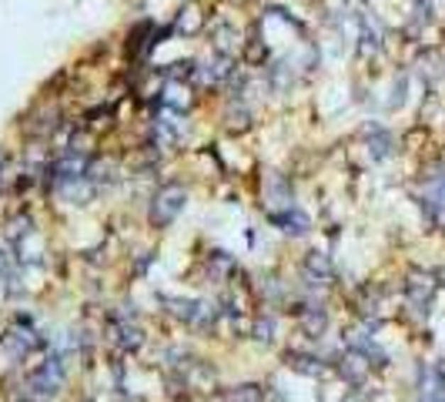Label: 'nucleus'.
<instances>
[{
	"mask_svg": "<svg viewBox=\"0 0 445 402\" xmlns=\"http://www.w3.org/2000/svg\"><path fill=\"white\" fill-rule=\"evenodd\" d=\"M185 208H187V188L181 181H164V185L154 188L151 201H148V225L154 232H167L185 214Z\"/></svg>",
	"mask_w": 445,
	"mask_h": 402,
	"instance_id": "obj_1",
	"label": "nucleus"
},
{
	"mask_svg": "<svg viewBox=\"0 0 445 402\" xmlns=\"http://www.w3.org/2000/svg\"><path fill=\"white\" fill-rule=\"evenodd\" d=\"M64 386H67V362H64L60 352H47L44 362H37L27 372V382H23V389L31 392V396H40V399L57 396Z\"/></svg>",
	"mask_w": 445,
	"mask_h": 402,
	"instance_id": "obj_2",
	"label": "nucleus"
},
{
	"mask_svg": "<svg viewBox=\"0 0 445 402\" xmlns=\"http://www.w3.org/2000/svg\"><path fill=\"white\" fill-rule=\"evenodd\" d=\"M104 342L117 355H134L144 345V325L138 322L134 312H111L104 322Z\"/></svg>",
	"mask_w": 445,
	"mask_h": 402,
	"instance_id": "obj_3",
	"label": "nucleus"
},
{
	"mask_svg": "<svg viewBox=\"0 0 445 402\" xmlns=\"http://www.w3.org/2000/svg\"><path fill=\"white\" fill-rule=\"evenodd\" d=\"M439 292V275L429 268H409L402 278V295H405V308H415L422 315H429V308Z\"/></svg>",
	"mask_w": 445,
	"mask_h": 402,
	"instance_id": "obj_4",
	"label": "nucleus"
},
{
	"mask_svg": "<svg viewBox=\"0 0 445 402\" xmlns=\"http://www.w3.org/2000/svg\"><path fill=\"white\" fill-rule=\"evenodd\" d=\"M208 44H211V54H218V58L224 60H241V48H245V37L238 31V24H234L231 17H214V21H208Z\"/></svg>",
	"mask_w": 445,
	"mask_h": 402,
	"instance_id": "obj_5",
	"label": "nucleus"
},
{
	"mask_svg": "<svg viewBox=\"0 0 445 402\" xmlns=\"http://www.w3.org/2000/svg\"><path fill=\"white\" fill-rule=\"evenodd\" d=\"M288 312L295 315V325H298V332H302L304 339H312V342L325 339L328 325H331V315H328L325 302H318V298L312 295L308 302H292Z\"/></svg>",
	"mask_w": 445,
	"mask_h": 402,
	"instance_id": "obj_6",
	"label": "nucleus"
},
{
	"mask_svg": "<svg viewBox=\"0 0 445 402\" xmlns=\"http://www.w3.org/2000/svg\"><path fill=\"white\" fill-rule=\"evenodd\" d=\"M0 345L11 352L13 362H23V359L34 352V349H40V345H44V339L37 335V329L31 325V319H27V315H17V319H13V325H7V329H4V335H0Z\"/></svg>",
	"mask_w": 445,
	"mask_h": 402,
	"instance_id": "obj_7",
	"label": "nucleus"
},
{
	"mask_svg": "<svg viewBox=\"0 0 445 402\" xmlns=\"http://www.w3.org/2000/svg\"><path fill=\"white\" fill-rule=\"evenodd\" d=\"M331 369H335V372L348 382L351 389H362L365 382L372 379V372H375V366L368 362V355L358 352V349H351V345H345V352H339V359L331 362Z\"/></svg>",
	"mask_w": 445,
	"mask_h": 402,
	"instance_id": "obj_8",
	"label": "nucleus"
},
{
	"mask_svg": "<svg viewBox=\"0 0 445 402\" xmlns=\"http://www.w3.org/2000/svg\"><path fill=\"white\" fill-rule=\"evenodd\" d=\"M268 218V225H275L281 235H292V238H302L312 232V218L304 208L298 205H288V208H278V212H265Z\"/></svg>",
	"mask_w": 445,
	"mask_h": 402,
	"instance_id": "obj_9",
	"label": "nucleus"
},
{
	"mask_svg": "<svg viewBox=\"0 0 445 402\" xmlns=\"http://www.w3.org/2000/svg\"><path fill=\"white\" fill-rule=\"evenodd\" d=\"M285 366L298 372V376H308V379H322L331 372V362H325L318 352H308V349H285Z\"/></svg>",
	"mask_w": 445,
	"mask_h": 402,
	"instance_id": "obj_10",
	"label": "nucleus"
},
{
	"mask_svg": "<svg viewBox=\"0 0 445 402\" xmlns=\"http://www.w3.org/2000/svg\"><path fill=\"white\" fill-rule=\"evenodd\" d=\"M302 278L308 282V288H325L335 282V265L325 251H308L302 259Z\"/></svg>",
	"mask_w": 445,
	"mask_h": 402,
	"instance_id": "obj_11",
	"label": "nucleus"
},
{
	"mask_svg": "<svg viewBox=\"0 0 445 402\" xmlns=\"http://www.w3.org/2000/svg\"><path fill=\"white\" fill-rule=\"evenodd\" d=\"M362 138H365V148H368L372 161H388L395 154V134L388 128H382V124H365Z\"/></svg>",
	"mask_w": 445,
	"mask_h": 402,
	"instance_id": "obj_12",
	"label": "nucleus"
},
{
	"mask_svg": "<svg viewBox=\"0 0 445 402\" xmlns=\"http://www.w3.org/2000/svg\"><path fill=\"white\" fill-rule=\"evenodd\" d=\"M221 121H224V131H228V134H238V138L255 128V114H251V107H248L245 101H228Z\"/></svg>",
	"mask_w": 445,
	"mask_h": 402,
	"instance_id": "obj_13",
	"label": "nucleus"
},
{
	"mask_svg": "<svg viewBox=\"0 0 445 402\" xmlns=\"http://www.w3.org/2000/svg\"><path fill=\"white\" fill-rule=\"evenodd\" d=\"M204 268H208V275L214 278V282H234V275H238V261H234V255H228V251L214 249L204 255Z\"/></svg>",
	"mask_w": 445,
	"mask_h": 402,
	"instance_id": "obj_14",
	"label": "nucleus"
},
{
	"mask_svg": "<svg viewBox=\"0 0 445 402\" xmlns=\"http://www.w3.org/2000/svg\"><path fill=\"white\" fill-rule=\"evenodd\" d=\"M268 58H271L268 44L258 37V31H248L245 48H241V64L251 67V71H265V67H268Z\"/></svg>",
	"mask_w": 445,
	"mask_h": 402,
	"instance_id": "obj_15",
	"label": "nucleus"
},
{
	"mask_svg": "<svg viewBox=\"0 0 445 402\" xmlns=\"http://www.w3.org/2000/svg\"><path fill=\"white\" fill-rule=\"evenodd\" d=\"M271 389H265L261 382H234L221 389V402H268Z\"/></svg>",
	"mask_w": 445,
	"mask_h": 402,
	"instance_id": "obj_16",
	"label": "nucleus"
},
{
	"mask_svg": "<svg viewBox=\"0 0 445 402\" xmlns=\"http://www.w3.org/2000/svg\"><path fill=\"white\" fill-rule=\"evenodd\" d=\"M275 332H278V315L271 308H261L255 312V322H251V339L261 345H271L275 342Z\"/></svg>",
	"mask_w": 445,
	"mask_h": 402,
	"instance_id": "obj_17",
	"label": "nucleus"
},
{
	"mask_svg": "<svg viewBox=\"0 0 445 402\" xmlns=\"http://www.w3.org/2000/svg\"><path fill=\"white\" fill-rule=\"evenodd\" d=\"M422 67V81H425V87H439V84L445 81V58H439L435 50H425L419 60Z\"/></svg>",
	"mask_w": 445,
	"mask_h": 402,
	"instance_id": "obj_18",
	"label": "nucleus"
},
{
	"mask_svg": "<svg viewBox=\"0 0 445 402\" xmlns=\"http://www.w3.org/2000/svg\"><path fill=\"white\" fill-rule=\"evenodd\" d=\"M231 4H238V7H245V4H248V0H231Z\"/></svg>",
	"mask_w": 445,
	"mask_h": 402,
	"instance_id": "obj_19",
	"label": "nucleus"
},
{
	"mask_svg": "<svg viewBox=\"0 0 445 402\" xmlns=\"http://www.w3.org/2000/svg\"><path fill=\"white\" fill-rule=\"evenodd\" d=\"M84 402H97V399H84Z\"/></svg>",
	"mask_w": 445,
	"mask_h": 402,
	"instance_id": "obj_20",
	"label": "nucleus"
},
{
	"mask_svg": "<svg viewBox=\"0 0 445 402\" xmlns=\"http://www.w3.org/2000/svg\"><path fill=\"white\" fill-rule=\"evenodd\" d=\"M341 402H351V399H341Z\"/></svg>",
	"mask_w": 445,
	"mask_h": 402,
	"instance_id": "obj_21",
	"label": "nucleus"
}]
</instances>
